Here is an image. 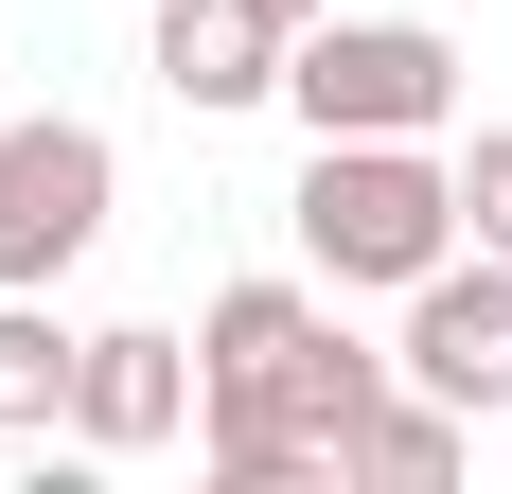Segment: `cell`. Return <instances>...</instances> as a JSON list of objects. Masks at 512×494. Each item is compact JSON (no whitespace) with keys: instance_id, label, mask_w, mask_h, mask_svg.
Here are the masks:
<instances>
[{"instance_id":"obj_8","label":"cell","mask_w":512,"mask_h":494,"mask_svg":"<svg viewBox=\"0 0 512 494\" xmlns=\"http://www.w3.org/2000/svg\"><path fill=\"white\" fill-rule=\"evenodd\" d=\"M460 459H477V406H442V389H371V424L336 442V477L424 494V477H460Z\"/></svg>"},{"instance_id":"obj_5","label":"cell","mask_w":512,"mask_h":494,"mask_svg":"<svg viewBox=\"0 0 512 494\" xmlns=\"http://www.w3.org/2000/svg\"><path fill=\"white\" fill-rule=\"evenodd\" d=\"M177 424H195V336H159V318L71 336V442L89 459H159Z\"/></svg>"},{"instance_id":"obj_10","label":"cell","mask_w":512,"mask_h":494,"mask_svg":"<svg viewBox=\"0 0 512 494\" xmlns=\"http://www.w3.org/2000/svg\"><path fill=\"white\" fill-rule=\"evenodd\" d=\"M460 230L512 247V124H477V142H460Z\"/></svg>"},{"instance_id":"obj_3","label":"cell","mask_w":512,"mask_h":494,"mask_svg":"<svg viewBox=\"0 0 512 494\" xmlns=\"http://www.w3.org/2000/svg\"><path fill=\"white\" fill-rule=\"evenodd\" d=\"M106 195H124L106 124H71V106L0 124V283H71V265L106 247Z\"/></svg>"},{"instance_id":"obj_11","label":"cell","mask_w":512,"mask_h":494,"mask_svg":"<svg viewBox=\"0 0 512 494\" xmlns=\"http://www.w3.org/2000/svg\"><path fill=\"white\" fill-rule=\"evenodd\" d=\"M265 18H283V36H301V18H336V0H265Z\"/></svg>"},{"instance_id":"obj_7","label":"cell","mask_w":512,"mask_h":494,"mask_svg":"<svg viewBox=\"0 0 512 494\" xmlns=\"http://www.w3.org/2000/svg\"><path fill=\"white\" fill-rule=\"evenodd\" d=\"M159 89L195 106H265L283 89V18H265V0H159Z\"/></svg>"},{"instance_id":"obj_1","label":"cell","mask_w":512,"mask_h":494,"mask_svg":"<svg viewBox=\"0 0 512 494\" xmlns=\"http://www.w3.org/2000/svg\"><path fill=\"white\" fill-rule=\"evenodd\" d=\"M460 247V159L424 142H318L301 159V265L318 283H424Z\"/></svg>"},{"instance_id":"obj_4","label":"cell","mask_w":512,"mask_h":494,"mask_svg":"<svg viewBox=\"0 0 512 494\" xmlns=\"http://www.w3.org/2000/svg\"><path fill=\"white\" fill-rule=\"evenodd\" d=\"M389 371L495 424V406H512V247H477V265L442 247V265H424V283H407V353H389Z\"/></svg>"},{"instance_id":"obj_9","label":"cell","mask_w":512,"mask_h":494,"mask_svg":"<svg viewBox=\"0 0 512 494\" xmlns=\"http://www.w3.org/2000/svg\"><path fill=\"white\" fill-rule=\"evenodd\" d=\"M71 424V336H53V283H0V442H53Z\"/></svg>"},{"instance_id":"obj_2","label":"cell","mask_w":512,"mask_h":494,"mask_svg":"<svg viewBox=\"0 0 512 494\" xmlns=\"http://www.w3.org/2000/svg\"><path fill=\"white\" fill-rule=\"evenodd\" d=\"M283 106H301V142H442L460 124V53L424 18H301L283 36Z\"/></svg>"},{"instance_id":"obj_6","label":"cell","mask_w":512,"mask_h":494,"mask_svg":"<svg viewBox=\"0 0 512 494\" xmlns=\"http://www.w3.org/2000/svg\"><path fill=\"white\" fill-rule=\"evenodd\" d=\"M301 336H318L301 283H212V318H195V424H265V389L301 371Z\"/></svg>"}]
</instances>
